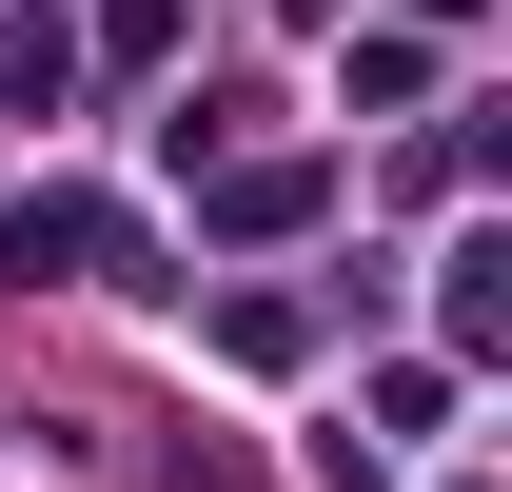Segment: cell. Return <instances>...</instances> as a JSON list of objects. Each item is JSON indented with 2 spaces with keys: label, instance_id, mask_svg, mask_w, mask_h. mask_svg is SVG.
<instances>
[{
  "label": "cell",
  "instance_id": "cell-3",
  "mask_svg": "<svg viewBox=\"0 0 512 492\" xmlns=\"http://www.w3.org/2000/svg\"><path fill=\"white\" fill-rule=\"evenodd\" d=\"M434 276H453V296H434V315H453V355H493V335H512V237L473 217V237L434 256Z\"/></svg>",
  "mask_w": 512,
  "mask_h": 492
},
{
  "label": "cell",
  "instance_id": "cell-4",
  "mask_svg": "<svg viewBox=\"0 0 512 492\" xmlns=\"http://www.w3.org/2000/svg\"><path fill=\"white\" fill-rule=\"evenodd\" d=\"M0 99H20V119H60V99H79V40H60V20H40V0L0 20Z\"/></svg>",
  "mask_w": 512,
  "mask_h": 492
},
{
  "label": "cell",
  "instance_id": "cell-2",
  "mask_svg": "<svg viewBox=\"0 0 512 492\" xmlns=\"http://www.w3.org/2000/svg\"><path fill=\"white\" fill-rule=\"evenodd\" d=\"M316 158H237V178H217V197H197V217H217V237H296V217H316Z\"/></svg>",
  "mask_w": 512,
  "mask_h": 492
},
{
  "label": "cell",
  "instance_id": "cell-1",
  "mask_svg": "<svg viewBox=\"0 0 512 492\" xmlns=\"http://www.w3.org/2000/svg\"><path fill=\"white\" fill-rule=\"evenodd\" d=\"M0 256H20V276H119V256H138V217H119V197H79V178H40Z\"/></svg>",
  "mask_w": 512,
  "mask_h": 492
}]
</instances>
